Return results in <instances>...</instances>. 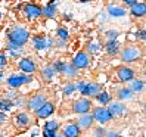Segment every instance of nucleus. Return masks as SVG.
Masks as SVG:
<instances>
[{
    "instance_id": "obj_1",
    "label": "nucleus",
    "mask_w": 146,
    "mask_h": 137,
    "mask_svg": "<svg viewBox=\"0 0 146 137\" xmlns=\"http://www.w3.org/2000/svg\"><path fill=\"white\" fill-rule=\"evenodd\" d=\"M28 31L22 28V27H12L9 31H7V38H9V43H12V44L15 46H24L25 43H27L28 40Z\"/></svg>"
},
{
    "instance_id": "obj_2",
    "label": "nucleus",
    "mask_w": 146,
    "mask_h": 137,
    "mask_svg": "<svg viewBox=\"0 0 146 137\" xmlns=\"http://www.w3.org/2000/svg\"><path fill=\"white\" fill-rule=\"evenodd\" d=\"M90 108H92V103H90V100L86 99V97L78 99L77 102H74V105H72V111H74V112L81 114V115L87 114L89 111H90Z\"/></svg>"
},
{
    "instance_id": "obj_3",
    "label": "nucleus",
    "mask_w": 146,
    "mask_h": 137,
    "mask_svg": "<svg viewBox=\"0 0 146 137\" xmlns=\"http://www.w3.org/2000/svg\"><path fill=\"white\" fill-rule=\"evenodd\" d=\"M92 118L93 119H96L98 122H100V124H105V122H108L111 118V114H109V111L106 109V108H96V109H93V115H92Z\"/></svg>"
},
{
    "instance_id": "obj_4",
    "label": "nucleus",
    "mask_w": 146,
    "mask_h": 137,
    "mask_svg": "<svg viewBox=\"0 0 146 137\" xmlns=\"http://www.w3.org/2000/svg\"><path fill=\"white\" fill-rule=\"evenodd\" d=\"M89 64H90V56H89V53H86V52H80L78 55L74 58V61H72V66L75 68V69L87 68Z\"/></svg>"
},
{
    "instance_id": "obj_5",
    "label": "nucleus",
    "mask_w": 146,
    "mask_h": 137,
    "mask_svg": "<svg viewBox=\"0 0 146 137\" xmlns=\"http://www.w3.org/2000/svg\"><path fill=\"white\" fill-rule=\"evenodd\" d=\"M140 56V50L137 49V47H125L123 52H121V59L124 62H133L136 61L137 58Z\"/></svg>"
},
{
    "instance_id": "obj_6",
    "label": "nucleus",
    "mask_w": 146,
    "mask_h": 137,
    "mask_svg": "<svg viewBox=\"0 0 146 137\" xmlns=\"http://www.w3.org/2000/svg\"><path fill=\"white\" fill-rule=\"evenodd\" d=\"M44 103H46V95H36L28 100V109L36 112V111L40 109Z\"/></svg>"
},
{
    "instance_id": "obj_7",
    "label": "nucleus",
    "mask_w": 146,
    "mask_h": 137,
    "mask_svg": "<svg viewBox=\"0 0 146 137\" xmlns=\"http://www.w3.org/2000/svg\"><path fill=\"white\" fill-rule=\"evenodd\" d=\"M31 83V77L30 75H12L7 78V84L11 87H19L22 84H27Z\"/></svg>"
},
{
    "instance_id": "obj_8",
    "label": "nucleus",
    "mask_w": 146,
    "mask_h": 137,
    "mask_svg": "<svg viewBox=\"0 0 146 137\" xmlns=\"http://www.w3.org/2000/svg\"><path fill=\"white\" fill-rule=\"evenodd\" d=\"M117 74H118V78L121 81H131L134 78V71L130 69V68H127V66H121L117 71Z\"/></svg>"
},
{
    "instance_id": "obj_9",
    "label": "nucleus",
    "mask_w": 146,
    "mask_h": 137,
    "mask_svg": "<svg viewBox=\"0 0 146 137\" xmlns=\"http://www.w3.org/2000/svg\"><path fill=\"white\" fill-rule=\"evenodd\" d=\"M53 109H55V105H53V103H49V102H46V103L43 105L40 109L36 111V115H37L38 118H47L50 114L53 112Z\"/></svg>"
},
{
    "instance_id": "obj_10",
    "label": "nucleus",
    "mask_w": 146,
    "mask_h": 137,
    "mask_svg": "<svg viewBox=\"0 0 146 137\" xmlns=\"http://www.w3.org/2000/svg\"><path fill=\"white\" fill-rule=\"evenodd\" d=\"M24 12L28 18H38L41 15V7L37 5H27L24 7Z\"/></svg>"
},
{
    "instance_id": "obj_11",
    "label": "nucleus",
    "mask_w": 146,
    "mask_h": 137,
    "mask_svg": "<svg viewBox=\"0 0 146 137\" xmlns=\"http://www.w3.org/2000/svg\"><path fill=\"white\" fill-rule=\"evenodd\" d=\"M124 109H125V106L123 103H119V102H114V103H111L109 108H108L111 116H121L124 114Z\"/></svg>"
},
{
    "instance_id": "obj_12",
    "label": "nucleus",
    "mask_w": 146,
    "mask_h": 137,
    "mask_svg": "<svg viewBox=\"0 0 146 137\" xmlns=\"http://www.w3.org/2000/svg\"><path fill=\"white\" fill-rule=\"evenodd\" d=\"M92 124H93L92 115L84 114V115H81V116L78 118V124H77V127H78V128H83V130H87V128L92 127Z\"/></svg>"
},
{
    "instance_id": "obj_13",
    "label": "nucleus",
    "mask_w": 146,
    "mask_h": 137,
    "mask_svg": "<svg viewBox=\"0 0 146 137\" xmlns=\"http://www.w3.org/2000/svg\"><path fill=\"white\" fill-rule=\"evenodd\" d=\"M19 68H21V71L30 74V72H34V71H36V64H34L31 59H21Z\"/></svg>"
},
{
    "instance_id": "obj_14",
    "label": "nucleus",
    "mask_w": 146,
    "mask_h": 137,
    "mask_svg": "<svg viewBox=\"0 0 146 137\" xmlns=\"http://www.w3.org/2000/svg\"><path fill=\"white\" fill-rule=\"evenodd\" d=\"M80 136V128L77 124H68L64 128V137H78Z\"/></svg>"
},
{
    "instance_id": "obj_15",
    "label": "nucleus",
    "mask_w": 146,
    "mask_h": 137,
    "mask_svg": "<svg viewBox=\"0 0 146 137\" xmlns=\"http://www.w3.org/2000/svg\"><path fill=\"white\" fill-rule=\"evenodd\" d=\"M146 13V5L145 3H140V2H137L131 6V15L134 16H143Z\"/></svg>"
},
{
    "instance_id": "obj_16",
    "label": "nucleus",
    "mask_w": 146,
    "mask_h": 137,
    "mask_svg": "<svg viewBox=\"0 0 146 137\" xmlns=\"http://www.w3.org/2000/svg\"><path fill=\"white\" fill-rule=\"evenodd\" d=\"M30 122H31V118L25 112H21V114H18V116H16V124H18L19 127H28Z\"/></svg>"
},
{
    "instance_id": "obj_17",
    "label": "nucleus",
    "mask_w": 146,
    "mask_h": 137,
    "mask_svg": "<svg viewBox=\"0 0 146 137\" xmlns=\"http://www.w3.org/2000/svg\"><path fill=\"white\" fill-rule=\"evenodd\" d=\"M62 74L66 77V78H74V77L77 75V69L72 66V64H65L64 69H62Z\"/></svg>"
},
{
    "instance_id": "obj_18",
    "label": "nucleus",
    "mask_w": 146,
    "mask_h": 137,
    "mask_svg": "<svg viewBox=\"0 0 146 137\" xmlns=\"http://www.w3.org/2000/svg\"><path fill=\"white\" fill-rule=\"evenodd\" d=\"M100 91V85L96 83H90L87 84V90H86V95L87 96H98Z\"/></svg>"
},
{
    "instance_id": "obj_19",
    "label": "nucleus",
    "mask_w": 146,
    "mask_h": 137,
    "mask_svg": "<svg viewBox=\"0 0 146 137\" xmlns=\"http://www.w3.org/2000/svg\"><path fill=\"white\" fill-rule=\"evenodd\" d=\"M41 74H43V78H44L46 81H50V80H52L53 78V75L56 74V71H55V68L53 66H46L44 68V69H43L41 71Z\"/></svg>"
},
{
    "instance_id": "obj_20",
    "label": "nucleus",
    "mask_w": 146,
    "mask_h": 137,
    "mask_svg": "<svg viewBox=\"0 0 146 137\" xmlns=\"http://www.w3.org/2000/svg\"><path fill=\"white\" fill-rule=\"evenodd\" d=\"M106 49H108V53H111V55L118 53V50H119V44H118V41H117V40L109 41L108 44H106Z\"/></svg>"
},
{
    "instance_id": "obj_21",
    "label": "nucleus",
    "mask_w": 146,
    "mask_h": 137,
    "mask_svg": "<svg viewBox=\"0 0 146 137\" xmlns=\"http://www.w3.org/2000/svg\"><path fill=\"white\" fill-rule=\"evenodd\" d=\"M108 12H109V15H112V16H123V15H125V11L123 9V7H118V6H109Z\"/></svg>"
},
{
    "instance_id": "obj_22",
    "label": "nucleus",
    "mask_w": 146,
    "mask_h": 137,
    "mask_svg": "<svg viewBox=\"0 0 146 137\" xmlns=\"http://www.w3.org/2000/svg\"><path fill=\"white\" fill-rule=\"evenodd\" d=\"M50 44H52V41H46V38H36L34 40V47L38 49V50L44 49V47H47Z\"/></svg>"
},
{
    "instance_id": "obj_23",
    "label": "nucleus",
    "mask_w": 146,
    "mask_h": 137,
    "mask_svg": "<svg viewBox=\"0 0 146 137\" xmlns=\"http://www.w3.org/2000/svg\"><path fill=\"white\" fill-rule=\"evenodd\" d=\"M143 85L145 84H143L142 80H131V84H130V87H128V89L134 93V91H140L143 89Z\"/></svg>"
},
{
    "instance_id": "obj_24",
    "label": "nucleus",
    "mask_w": 146,
    "mask_h": 137,
    "mask_svg": "<svg viewBox=\"0 0 146 137\" xmlns=\"http://www.w3.org/2000/svg\"><path fill=\"white\" fill-rule=\"evenodd\" d=\"M41 13L47 16V18H52V16H55V3L52 5H47L44 9H41Z\"/></svg>"
},
{
    "instance_id": "obj_25",
    "label": "nucleus",
    "mask_w": 146,
    "mask_h": 137,
    "mask_svg": "<svg viewBox=\"0 0 146 137\" xmlns=\"http://www.w3.org/2000/svg\"><path fill=\"white\" fill-rule=\"evenodd\" d=\"M118 99H130L133 97V91L130 89H121V90H118Z\"/></svg>"
},
{
    "instance_id": "obj_26",
    "label": "nucleus",
    "mask_w": 146,
    "mask_h": 137,
    "mask_svg": "<svg viewBox=\"0 0 146 137\" xmlns=\"http://www.w3.org/2000/svg\"><path fill=\"white\" fill-rule=\"evenodd\" d=\"M7 47H9V52H11V55H15V56H18V55L22 52L21 47H18V46L12 44V43H9V44H7Z\"/></svg>"
},
{
    "instance_id": "obj_27",
    "label": "nucleus",
    "mask_w": 146,
    "mask_h": 137,
    "mask_svg": "<svg viewBox=\"0 0 146 137\" xmlns=\"http://www.w3.org/2000/svg\"><path fill=\"white\" fill-rule=\"evenodd\" d=\"M56 128H58V122L56 121H49L44 125V131H55Z\"/></svg>"
},
{
    "instance_id": "obj_28",
    "label": "nucleus",
    "mask_w": 146,
    "mask_h": 137,
    "mask_svg": "<svg viewBox=\"0 0 146 137\" xmlns=\"http://www.w3.org/2000/svg\"><path fill=\"white\" fill-rule=\"evenodd\" d=\"M109 95H108V93H100V95L98 96V100L100 102V103H108V102H109Z\"/></svg>"
},
{
    "instance_id": "obj_29",
    "label": "nucleus",
    "mask_w": 146,
    "mask_h": 137,
    "mask_svg": "<svg viewBox=\"0 0 146 137\" xmlns=\"http://www.w3.org/2000/svg\"><path fill=\"white\" fill-rule=\"evenodd\" d=\"M11 108H12V102H9V100H2V102H0V109L9 111Z\"/></svg>"
},
{
    "instance_id": "obj_30",
    "label": "nucleus",
    "mask_w": 146,
    "mask_h": 137,
    "mask_svg": "<svg viewBox=\"0 0 146 137\" xmlns=\"http://www.w3.org/2000/svg\"><path fill=\"white\" fill-rule=\"evenodd\" d=\"M100 50V46L98 44V43H90L89 44V52L90 53H98Z\"/></svg>"
},
{
    "instance_id": "obj_31",
    "label": "nucleus",
    "mask_w": 146,
    "mask_h": 137,
    "mask_svg": "<svg viewBox=\"0 0 146 137\" xmlns=\"http://www.w3.org/2000/svg\"><path fill=\"white\" fill-rule=\"evenodd\" d=\"M75 90H77V89H75V84L70 83V84H68L66 87H65L64 93H65V95H71V93H72V91H75Z\"/></svg>"
},
{
    "instance_id": "obj_32",
    "label": "nucleus",
    "mask_w": 146,
    "mask_h": 137,
    "mask_svg": "<svg viewBox=\"0 0 146 137\" xmlns=\"http://www.w3.org/2000/svg\"><path fill=\"white\" fill-rule=\"evenodd\" d=\"M75 89H78L83 95H86V90H87V84H84V83H78V84H75Z\"/></svg>"
},
{
    "instance_id": "obj_33",
    "label": "nucleus",
    "mask_w": 146,
    "mask_h": 137,
    "mask_svg": "<svg viewBox=\"0 0 146 137\" xmlns=\"http://www.w3.org/2000/svg\"><path fill=\"white\" fill-rule=\"evenodd\" d=\"M58 36L61 37L62 40H66V38H68V32H66V30L61 28V30H58Z\"/></svg>"
},
{
    "instance_id": "obj_34",
    "label": "nucleus",
    "mask_w": 146,
    "mask_h": 137,
    "mask_svg": "<svg viewBox=\"0 0 146 137\" xmlns=\"http://www.w3.org/2000/svg\"><path fill=\"white\" fill-rule=\"evenodd\" d=\"M137 38H140V40H145V38H146V32H145V30H140L139 32H137Z\"/></svg>"
},
{
    "instance_id": "obj_35",
    "label": "nucleus",
    "mask_w": 146,
    "mask_h": 137,
    "mask_svg": "<svg viewBox=\"0 0 146 137\" xmlns=\"http://www.w3.org/2000/svg\"><path fill=\"white\" fill-rule=\"evenodd\" d=\"M104 137H119V134H118V133H114V131H109V133H106Z\"/></svg>"
},
{
    "instance_id": "obj_36",
    "label": "nucleus",
    "mask_w": 146,
    "mask_h": 137,
    "mask_svg": "<svg viewBox=\"0 0 146 137\" xmlns=\"http://www.w3.org/2000/svg\"><path fill=\"white\" fill-rule=\"evenodd\" d=\"M5 65H6V56L0 55V66H5Z\"/></svg>"
},
{
    "instance_id": "obj_37",
    "label": "nucleus",
    "mask_w": 146,
    "mask_h": 137,
    "mask_svg": "<svg viewBox=\"0 0 146 137\" xmlns=\"http://www.w3.org/2000/svg\"><path fill=\"white\" fill-rule=\"evenodd\" d=\"M108 37H111V41L115 40V37H117V32H115V31H109V32H108Z\"/></svg>"
},
{
    "instance_id": "obj_38",
    "label": "nucleus",
    "mask_w": 146,
    "mask_h": 137,
    "mask_svg": "<svg viewBox=\"0 0 146 137\" xmlns=\"http://www.w3.org/2000/svg\"><path fill=\"white\" fill-rule=\"evenodd\" d=\"M55 131H44V137H55Z\"/></svg>"
},
{
    "instance_id": "obj_39",
    "label": "nucleus",
    "mask_w": 146,
    "mask_h": 137,
    "mask_svg": "<svg viewBox=\"0 0 146 137\" xmlns=\"http://www.w3.org/2000/svg\"><path fill=\"white\" fill-rule=\"evenodd\" d=\"M102 134H104V130H102V128H99V130L94 131V136H98V137H100ZM104 136H105V134H104Z\"/></svg>"
},
{
    "instance_id": "obj_40",
    "label": "nucleus",
    "mask_w": 146,
    "mask_h": 137,
    "mask_svg": "<svg viewBox=\"0 0 146 137\" xmlns=\"http://www.w3.org/2000/svg\"><path fill=\"white\" fill-rule=\"evenodd\" d=\"M124 3H127L128 6H133V5H134V3H137V2H136V0H125Z\"/></svg>"
},
{
    "instance_id": "obj_41",
    "label": "nucleus",
    "mask_w": 146,
    "mask_h": 137,
    "mask_svg": "<svg viewBox=\"0 0 146 137\" xmlns=\"http://www.w3.org/2000/svg\"><path fill=\"white\" fill-rule=\"evenodd\" d=\"M3 121H5V114L0 111V122H3Z\"/></svg>"
},
{
    "instance_id": "obj_42",
    "label": "nucleus",
    "mask_w": 146,
    "mask_h": 137,
    "mask_svg": "<svg viewBox=\"0 0 146 137\" xmlns=\"http://www.w3.org/2000/svg\"><path fill=\"white\" fill-rule=\"evenodd\" d=\"M55 137H64V134H55Z\"/></svg>"
},
{
    "instance_id": "obj_43",
    "label": "nucleus",
    "mask_w": 146,
    "mask_h": 137,
    "mask_svg": "<svg viewBox=\"0 0 146 137\" xmlns=\"http://www.w3.org/2000/svg\"><path fill=\"white\" fill-rule=\"evenodd\" d=\"M2 78H3V74H2V72H0V80H2Z\"/></svg>"
},
{
    "instance_id": "obj_44",
    "label": "nucleus",
    "mask_w": 146,
    "mask_h": 137,
    "mask_svg": "<svg viewBox=\"0 0 146 137\" xmlns=\"http://www.w3.org/2000/svg\"><path fill=\"white\" fill-rule=\"evenodd\" d=\"M0 137H2V134H0Z\"/></svg>"
},
{
    "instance_id": "obj_45",
    "label": "nucleus",
    "mask_w": 146,
    "mask_h": 137,
    "mask_svg": "<svg viewBox=\"0 0 146 137\" xmlns=\"http://www.w3.org/2000/svg\"><path fill=\"white\" fill-rule=\"evenodd\" d=\"M0 15H2V13H0Z\"/></svg>"
}]
</instances>
